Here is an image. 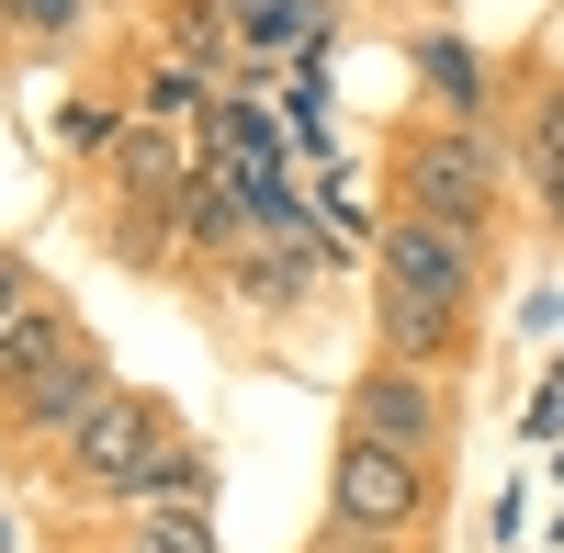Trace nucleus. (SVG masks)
<instances>
[{
  "instance_id": "nucleus-6",
  "label": "nucleus",
  "mask_w": 564,
  "mask_h": 553,
  "mask_svg": "<svg viewBox=\"0 0 564 553\" xmlns=\"http://www.w3.org/2000/svg\"><path fill=\"white\" fill-rule=\"evenodd\" d=\"M226 34H238L249 57H282V45L316 57L327 45V0H226Z\"/></svg>"
},
{
  "instance_id": "nucleus-7",
  "label": "nucleus",
  "mask_w": 564,
  "mask_h": 553,
  "mask_svg": "<svg viewBox=\"0 0 564 553\" xmlns=\"http://www.w3.org/2000/svg\"><path fill=\"white\" fill-rule=\"evenodd\" d=\"M520 159H531L542 215L564 226V79H542V90H531V113H520Z\"/></svg>"
},
{
  "instance_id": "nucleus-15",
  "label": "nucleus",
  "mask_w": 564,
  "mask_h": 553,
  "mask_svg": "<svg viewBox=\"0 0 564 553\" xmlns=\"http://www.w3.org/2000/svg\"><path fill=\"white\" fill-rule=\"evenodd\" d=\"M0 542H12V531H0Z\"/></svg>"
},
{
  "instance_id": "nucleus-14",
  "label": "nucleus",
  "mask_w": 564,
  "mask_h": 553,
  "mask_svg": "<svg viewBox=\"0 0 564 553\" xmlns=\"http://www.w3.org/2000/svg\"><path fill=\"white\" fill-rule=\"evenodd\" d=\"M553 542H564V520H553Z\"/></svg>"
},
{
  "instance_id": "nucleus-8",
  "label": "nucleus",
  "mask_w": 564,
  "mask_h": 553,
  "mask_svg": "<svg viewBox=\"0 0 564 553\" xmlns=\"http://www.w3.org/2000/svg\"><path fill=\"white\" fill-rule=\"evenodd\" d=\"M417 79L441 90V113H452V124H475V113H486V68H475V45H463V34H417Z\"/></svg>"
},
{
  "instance_id": "nucleus-9",
  "label": "nucleus",
  "mask_w": 564,
  "mask_h": 553,
  "mask_svg": "<svg viewBox=\"0 0 564 553\" xmlns=\"http://www.w3.org/2000/svg\"><path fill=\"white\" fill-rule=\"evenodd\" d=\"M57 350H68V328H57V316H45V305H12V316H0V395H12L23 373H45Z\"/></svg>"
},
{
  "instance_id": "nucleus-4",
  "label": "nucleus",
  "mask_w": 564,
  "mask_h": 553,
  "mask_svg": "<svg viewBox=\"0 0 564 553\" xmlns=\"http://www.w3.org/2000/svg\"><path fill=\"white\" fill-rule=\"evenodd\" d=\"M350 430H361V441H395V452H430V441H441V395L417 384V361L361 373V384H350Z\"/></svg>"
},
{
  "instance_id": "nucleus-11",
  "label": "nucleus",
  "mask_w": 564,
  "mask_h": 553,
  "mask_svg": "<svg viewBox=\"0 0 564 553\" xmlns=\"http://www.w3.org/2000/svg\"><path fill=\"white\" fill-rule=\"evenodd\" d=\"M193 102H204V79H193V68H170V79H148V113H193Z\"/></svg>"
},
{
  "instance_id": "nucleus-3",
  "label": "nucleus",
  "mask_w": 564,
  "mask_h": 553,
  "mask_svg": "<svg viewBox=\"0 0 564 553\" xmlns=\"http://www.w3.org/2000/svg\"><path fill=\"white\" fill-rule=\"evenodd\" d=\"M327 497H339V520H350L361 542H384V531L417 520V452L350 430V452H339V475H327Z\"/></svg>"
},
{
  "instance_id": "nucleus-2",
  "label": "nucleus",
  "mask_w": 564,
  "mask_h": 553,
  "mask_svg": "<svg viewBox=\"0 0 564 553\" xmlns=\"http://www.w3.org/2000/svg\"><path fill=\"white\" fill-rule=\"evenodd\" d=\"M406 193L417 215H441V226H475L497 204V159H486V135L475 124H441V135H417L406 148Z\"/></svg>"
},
{
  "instance_id": "nucleus-10",
  "label": "nucleus",
  "mask_w": 564,
  "mask_h": 553,
  "mask_svg": "<svg viewBox=\"0 0 564 553\" xmlns=\"http://www.w3.org/2000/svg\"><path fill=\"white\" fill-rule=\"evenodd\" d=\"M124 553H215V520H204V497H148V520H135Z\"/></svg>"
},
{
  "instance_id": "nucleus-12",
  "label": "nucleus",
  "mask_w": 564,
  "mask_h": 553,
  "mask_svg": "<svg viewBox=\"0 0 564 553\" xmlns=\"http://www.w3.org/2000/svg\"><path fill=\"white\" fill-rule=\"evenodd\" d=\"M12 23H34V34H68V23H79V0H12Z\"/></svg>"
},
{
  "instance_id": "nucleus-1",
  "label": "nucleus",
  "mask_w": 564,
  "mask_h": 553,
  "mask_svg": "<svg viewBox=\"0 0 564 553\" xmlns=\"http://www.w3.org/2000/svg\"><path fill=\"white\" fill-rule=\"evenodd\" d=\"M372 283H384V350L395 361H441L463 339V294H475V249H463V226L441 215H395L384 238H372Z\"/></svg>"
},
{
  "instance_id": "nucleus-5",
  "label": "nucleus",
  "mask_w": 564,
  "mask_h": 553,
  "mask_svg": "<svg viewBox=\"0 0 564 553\" xmlns=\"http://www.w3.org/2000/svg\"><path fill=\"white\" fill-rule=\"evenodd\" d=\"M90 395H102V373H90L79 350H57L45 373H23V384H12V419H23V430H57V441H68V430L90 419Z\"/></svg>"
},
{
  "instance_id": "nucleus-13",
  "label": "nucleus",
  "mask_w": 564,
  "mask_h": 553,
  "mask_svg": "<svg viewBox=\"0 0 564 553\" xmlns=\"http://www.w3.org/2000/svg\"><path fill=\"white\" fill-rule=\"evenodd\" d=\"M0 316H12V260H0Z\"/></svg>"
}]
</instances>
